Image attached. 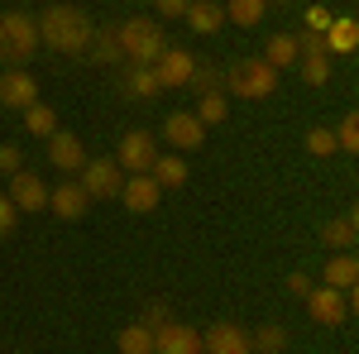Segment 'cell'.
Here are the masks:
<instances>
[{"instance_id":"cell-1","label":"cell","mask_w":359,"mask_h":354,"mask_svg":"<svg viewBox=\"0 0 359 354\" xmlns=\"http://www.w3.org/2000/svg\"><path fill=\"white\" fill-rule=\"evenodd\" d=\"M39 43H48L57 53H86L91 48V39H96V25H91V15L77 10V5H48L39 20Z\"/></svg>"},{"instance_id":"cell-2","label":"cell","mask_w":359,"mask_h":354,"mask_svg":"<svg viewBox=\"0 0 359 354\" xmlns=\"http://www.w3.org/2000/svg\"><path fill=\"white\" fill-rule=\"evenodd\" d=\"M111 34H115V43H120V57H125V62H135V67H154V62H158V53L168 48L163 25H154V20H144V15L120 20Z\"/></svg>"},{"instance_id":"cell-3","label":"cell","mask_w":359,"mask_h":354,"mask_svg":"<svg viewBox=\"0 0 359 354\" xmlns=\"http://www.w3.org/2000/svg\"><path fill=\"white\" fill-rule=\"evenodd\" d=\"M34 48H39L34 15H25V10L0 15V67H25L29 57H34Z\"/></svg>"},{"instance_id":"cell-4","label":"cell","mask_w":359,"mask_h":354,"mask_svg":"<svg viewBox=\"0 0 359 354\" xmlns=\"http://www.w3.org/2000/svg\"><path fill=\"white\" fill-rule=\"evenodd\" d=\"M230 96H240V101H269L278 91V67H269L264 57H240L235 67H230Z\"/></svg>"},{"instance_id":"cell-5","label":"cell","mask_w":359,"mask_h":354,"mask_svg":"<svg viewBox=\"0 0 359 354\" xmlns=\"http://www.w3.org/2000/svg\"><path fill=\"white\" fill-rule=\"evenodd\" d=\"M154 158H158V139L149 135V130H130V135H120V149H115L120 172H149Z\"/></svg>"},{"instance_id":"cell-6","label":"cell","mask_w":359,"mask_h":354,"mask_svg":"<svg viewBox=\"0 0 359 354\" xmlns=\"http://www.w3.org/2000/svg\"><path fill=\"white\" fill-rule=\"evenodd\" d=\"M302 301H306V311H311V321H316V326H326V330L345 326V316H350V297H345V292H335V287H326V282H321V287H311Z\"/></svg>"},{"instance_id":"cell-7","label":"cell","mask_w":359,"mask_h":354,"mask_svg":"<svg viewBox=\"0 0 359 354\" xmlns=\"http://www.w3.org/2000/svg\"><path fill=\"white\" fill-rule=\"evenodd\" d=\"M135 216H149V211H158V201H163V187L149 177V172H125V182H120V191H115Z\"/></svg>"},{"instance_id":"cell-8","label":"cell","mask_w":359,"mask_h":354,"mask_svg":"<svg viewBox=\"0 0 359 354\" xmlns=\"http://www.w3.org/2000/svg\"><path fill=\"white\" fill-rule=\"evenodd\" d=\"M163 139L172 144V154H192V149L206 144V125L196 120L192 110H172L163 120Z\"/></svg>"},{"instance_id":"cell-9","label":"cell","mask_w":359,"mask_h":354,"mask_svg":"<svg viewBox=\"0 0 359 354\" xmlns=\"http://www.w3.org/2000/svg\"><path fill=\"white\" fill-rule=\"evenodd\" d=\"M10 206L15 211H25V216H34V211H43L48 206V187H43V177H34L29 168H20V172H10Z\"/></svg>"},{"instance_id":"cell-10","label":"cell","mask_w":359,"mask_h":354,"mask_svg":"<svg viewBox=\"0 0 359 354\" xmlns=\"http://www.w3.org/2000/svg\"><path fill=\"white\" fill-rule=\"evenodd\" d=\"M120 182H125V172H120L115 158H86L82 163V191L91 201H96V196H115Z\"/></svg>"},{"instance_id":"cell-11","label":"cell","mask_w":359,"mask_h":354,"mask_svg":"<svg viewBox=\"0 0 359 354\" xmlns=\"http://www.w3.org/2000/svg\"><path fill=\"white\" fill-rule=\"evenodd\" d=\"M196 72V57L187 53V48H172L168 43L163 53H158V62H154V77H158V86L163 91H172V86H187Z\"/></svg>"},{"instance_id":"cell-12","label":"cell","mask_w":359,"mask_h":354,"mask_svg":"<svg viewBox=\"0 0 359 354\" xmlns=\"http://www.w3.org/2000/svg\"><path fill=\"white\" fill-rule=\"evenodd\" d=\"M154 354H206L201 350V330L182 326V321H163L154 330Z\"/></svg>"},{"instance_id":"cell-13","label":"cell","mask_w":359,"mask_h":354,"mask_svg":"<svg viewBox=\"0 0 359 354\" xmlns=\"http://www.w3.org/2000/svg\"><path fill=\"white\" fill-rule=\"evenodd\" d=\"M201 350L206 354H254L249 350V330L235 321H216L211 330H201Z\"/></svg>"},{"instance_id":"cell-14","label":"cell","mask_w":359,"mask_h":354,"mask_svg":"<svg viewBox=\"0 0 359 354\" xmlns=\"http://www.w3.org/2000/svg\"><path fill=\"white\" fill-rule=\"evenodd\" d=\"M39 101V82L29 77L25 67H5L0 72V106H10V110H25Z\"/></svg>"},{"instance_id":"cell-15","label":"cell","mask_w":359,"mask_h":354,"mask_svg":"<svg viewBox=\"0 0 359 354\" xmlns=\"http://www.w3.org/2000/svg\"><path fill=\"white\" fill-rule=\"evenodd\" d=\"M48 163H53L57 172H82V163H86L82 139L67 135V130H53V135H48Z\"/></svg>"},{"instance_id":"cell-16","label":"cell","mask_w":359,"mask_h":354,"mask_svg":"<svg viewBox=\"0 0 359 354\" xmlns=\"http://www.w3.org/2000/svg\"><path fill=\"white\" fill-rule=\"evenodd\" d=\"M359 240V211H345V216H331L321 225V245L331 249V254H350Z\"/></svg>"},{"instance_id":"cell-17","label":"cell","mask_w":359,"mask_h":354,"mask_svg":"<svg viewBox=\"0 0 359 354\" xmlns=\"http://www.w3.org/2000/svg\"><path fill=\"white\" fill-rule=\"evenodd\" d=\"M86 206H91V196L82 191V182H57L53 191H48V211L62 220H82Z\"/></svg>"},{"instance_id":"cell-18","label":"cell","mask_w":359,"mask_h":354,"mask_svg":"<svg viewBox=\"0 0 359 354\" xmlns=\"http://www.w3.org/2000/svg\"><path fill=\"white\" fill-rule=\"evenodd\" d=\"M321 278H326V287H335V292H355V282H359V259H355V254H331Z\"/></svg>"},{"instance_id":"cell-19","label":"cell","mask_w":359,"mask_h":354,"mask_svg":"<svg viewBox=\"0 0 359 354\" xmlns=\"http://www.w3.org/2000/svg\"><path fill=\"white\" fill-rule=\"evenodd\" d=\"M359 48V20L355 15H335L326 29V53H355Z\"/></svg>"},{"instance_id":"cell-20","label":"cell","mask_w":359,"mask_h":354,"mask_svg":"<svg viewBox=\"0 0 359 354\" xmlns=\"http://www.w3.org/2000/svg\"><path fill=\"white\" fill-rule=\"evenodd\" d=\"M182 20H187V29H196V34H216V29L225 25V5H216V0H192Z\"/></svg>"},{"instance_id":"cell-21","label":"cell","mask_w":359,"mask_h":354,"mask_svg":"<svg viewBox=\"0 0 359 354\" xmlns=\"http://www.w3.org/2000/svg\"><path fill=\"white\" fill-rule=\"evenodd\" d=\"M192 115L201 120V125H206V130H211V125H221L225 115H230V101H225V91H221V86L201 91V96H196V110H192Z\"/></svg>"},{"instance_id":"cell-22","label":"cell","mask_w":359,"mask_h":354,"mask_svg":"<svg viewBox=\"0 0 359 354\" xmlns=\"http://www.w3.org/2000/svg\"><path fill=\"white\" fill-rule=\"evenodd\" d=\"M149 177H154L158 187H182V182H187V163H182V154H158L154 168H149Z\"/></svg>"},{"instance_id":"cell-23","label":"cell","mask_w":359,"mask_h":354,"mask_svg":"<svg viewBox=\"0 0 359 354\" xmlns=\"http://www.w3.org/2000/svg\"><path fill=\"white\" fill-rule=\"evenodd\" d=\"M297 57H302L297 34H273V39H269V53H264V62H269V67H278V72H283V67H292Z\"/></svg>"},{"instance_id":"cell-24","label":"cell","mask_w":359,"mask_h":354,"mask_svg":"<svg viewBox=\"0 0 359 354\" xmlns=\"http://www.w3.org/2000/svg\"><path fill=\"white\" fill-rule=\"evenodd\" d=\"M264 15H269V0H230L225 5V20L230 25H245V29L264 25Z\"/></svg>"},{"instance_id":"cell-25","label":"cell","mask_w":359,"mask_h":354,"mask_svg":"<svg viewBox=\"0 0 359 354\" xmlns=\"http://www.w3.org/2000/svg\"><path fill=\"white\" fill-rule=\"evenodd\" d=\"M249 350H254V354H283V350H287V330L278 326V321L259 326L254 335H249Z\"/></svg>"},{"instance_id":"cell-26","label":"cell","mask_w":359,"mask_h":354,"mask_svg":"<svg viewBox=\"0 0 359 354\" xmlns=\"http://www.w3.org/2000/svg\"><path fill=\"white\" fill-rule=\"evenodd\" d=\"M25 130L34 139H48L57 130V115H53V106H43V101H34V106H25Z\"/></svg>"},{"instance_id":"cell-27","label":"cell","mask_w":359,"mask_h":354,"mask_svg":"<svg viewBox=\"0 0 359 354\" xmlns=\"http://www.w3.org/2000/svg\"><path fill=\"white\" fill-rule=\"evenodd\" d=\"M120 354H154V330L135 321V326L120 330Z\"/></svg>"},{"instance_id":"cell-28","label":"cell","mask_w":359,"mask_h":354,"mask_svg":"<svg viewBox=\"0 0 359 354\" xmlns=\"http://www.w3.org/2000/svg\"><path fill=\"white\" fill-rule=\"evenodd\" d=\"M297 67H302V82L306 86H326V82H331V53L297 57Z\"/></svg>"},{"instance_id":"cell-29","label":"cell","mask_w":359,"mask_h":354,"mask_svg":"<svg viewBox=\"0 0 359 354\" xmlns=\"http://www.w3.org/2000/svg\"><path fill=\"white\" fill-rule=\"evenodd\" d=\"M306 154H311V158H331L335 154V135L331 130H326V125H316V130H306Z\"/></svg>"},{"instance_id":"cell-30","label":"cell","mask_w":359,"mask_h":354,"mask_svg":"<svg viewBox=\"0 0 359 354\" xmlns=\"http://www.w3.org/2000/svg\"><path fill=\"white\" fill-rule=\"evenodd\" d=\"M130 91H135L139 101H154L163 86H158V77H154V67H135V72H130Z\"/></svg>"},{"instance_id":"cell-31","label":"cell","mask_w":359,"mask_h":354,"mask_svg":"<svg viewBox=\"0 0 359 354\" xmlns=\"http://www.w3.org/2000/svg\"><path fill=\"white\" fill-rule=\"evenodd\" d=\"M331 135H335V149L340 154H359V115H345L340 130H331Z\"/></svg>"},{"instance_id":"cell-32","label":"cell","mask_w":359,"mask_h":354,"mask_svg":"<svg viewBox=\"0 0 359 354\" xmlns=\"http://www.w3.org/2000/svg\"><path fill=\"white\" fill-rule=\"evenodd\" d=\"M86 53H91V62H125V57H120V43H115V34H96Z\"/></svg>"},{"instance_id":"cell-33","label":"cell","mask_w":359,"mask_h":354,"mask_svg":"<svg viewBox=\"0 0 359 354\" xmlns=\"http://www.w3.org/2000/svg\"><path fill=\"white\" fill-rule=\"evenodd\" d=\"M331 10H326V5H306V15H302V25H306V34H326V29H331Z\"/></svg>"},{"instance_id":"cell-34","label":"cell","mask_w":359,"mask_h":354,"mask_svg":"<svg viewBox=\"0 0 359 354\" xmlns=\"http://www.w3.org/2000/svg\"><path fill=\"white\" fill-rule=\"evenodd\" d=\"M187 86H196V91H211V86H221V72H216L211 62H201V57H196V72H192V82H187Z\"/></svg>"},{"instance_id":"cell-35","label":"cell","mask_w":359,"mask_h":354,"mask_svg":"<svg viewBox=\"0 0 359 354\" xmlns=\"http://www.w3.org/2000/svg\"><path fill=\"white\" fill-rule=\"evenodd\" d=\"M20 168H25V154H20L15 144H0V172L10 177V172H20Z\"/></svg>"},{"instance_id":"cell-36","label":"cell","mask_w":359,"mask_h":354,"mask_svg":"<svg viewBox=\"0 0 359 354\" xmlns=\"http://www.w3.org/2000/svg\"><path fill=\"white\" fill-rule=\"evenodd\" d=\"M15 220H20V211H15V206H10V196L0 191V240H5V235L15 230Z\"/></svg>"},{"instance_id":"cell-37","label":"cell","mask_w":359,"mask_h":354,"mask_svg":"<svg viewBox=\"0 0 359 354\" xmlns=\"http://www.w3.org/2000/svg\"><path fill=\"white\" fill-rule=\"evenodd\" d=\"M311 287H316V282H311V278H306L302 268H292V273H287V292H292V297H306Z\"/></svg>"},{"instance_id":"cell-38","label":"cell","mask_w":359,"mask_h":354,"mask_svg":"<svg viewBox=\"0 0 359 354\" xmlns=\"http://www.w3.org/2000/svg\"><path fill=\"white\" fill-rule=\"evenodd\" d=\"M139 321H144V326H149V330H158V326H163V321H172V316H168V306H163V301H154V306H149V311H144Z\"/></svg>"},{"instance_id":"cell-39","label":"cell","mask_w":359,"mask_h":354,"mask_svg":"<svg viewBox=\"0 0 359 354\" xmlns=\"http://www.w3.org/2000/svg\"><path fill=\"white\" fill-rule=\"evenodd\" d=\"M158 15H168V20H182V15H187V0H158Z\"/></svg>"},{"instance_id":"cell-40","label":"cell","mask_w":359,"mask_h":354,"mask_svg":"<svg viewBox=\"0 0 359 354\" xmlns=\"http://www.w3.org/2000/svg\"><path fill=\"white\" fill-rule=\"evenodd\" d=\"M187 5H192V0H187Z\"/></svg>"}]
</instances>
